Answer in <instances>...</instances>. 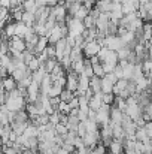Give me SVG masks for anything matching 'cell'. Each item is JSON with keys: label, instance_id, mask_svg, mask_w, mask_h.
<instances>
[{"label": "cell", "instance_id": "1", "mask_svg": "<svg viewBox=\"0 0 152 154\" xmlns=\"http://www.w3.org/2000/svg\"><path fill=\"white\" fill-rule=\"evenodd\" d=\"M101 44V47H107L112 51H119L122 47H125V44L122 42V39L118 35H107L104 39H99Z\"/></svg>", "mask_w": 152, "mask_h": 154}, {"label": "cell", "instance_id": "2", "mask_svg": "<svg viewBox=\"0 0 152 154\" xmlns=\"http://www.w3.org/2000/svg\"><path fill=\"white\" fill-rule=\"evenodd\" d=\"M27 99L24 96H18V97H7V102L4 103L6 108L9 111H13V112H18V111H22L25 109L27 106Z\"/></svg>", "mask_w": 152, "mask_h": 154}, {"label": "cell", "instance_id": "3", "mask_svg": "<svg viewBox=\"0 0 152 154\" xmlns=\"http://www.w3.org/2000/svg\"><path fill=\"white\" fill-rule=\"evenodd\" d=\"M51 15L55 18V21H57L58 24H64V23H66V20H67V17H69V11H67L66 5L58 3V5L52 6Z\"/></svg>", "mask_w": 152, "mask_h": 154}, {"label": "cell", "instance_id": "4", "mask_svg": "<svg viewBox=\"0 0 152 154\" xmlns=\"http://www.w3.org/2000/svg\"><path fill=\"white\" fill-rule=\"evenodd\" d=\"M40 94H42V90H40V84L33 81L28 87H27V102L28 103H36L40 99Z\"/></svg>", "mask_w": 152, "mask_h": 154}, {"label": "cell", "instance_id": "5", "mask_svg": "<svg viewBox=\"0 0 152 154\" xmlns=\"http://www.w3.org/2000/svg\"><path fill=\"white\" fill-rule=\"evenodd\" d=\"M110 109H112V106L106 105V103H103L100 109H97V123L100 124V127L110 123Z\"/></svg>", "mask_w": 152, "mask_h": 154}, {"label": "cell", "instance_id": "6", "mask_svg": "<svg viewBox=\"0 0 152 154\" xmlns=\"http://www.w3.org/2000/svg\"><path fill=\"white\" fill-rule=\"evenodd\" d=\"M101 48H103V47H101L100 41L96 39V41L87 42V45L84 47V54H85V57L91 58V57H94V55H99V52H100Z\"/></svg>", "mask_w": 152, "mask_h": 154}, {"label": "cell", "instance_id": "7", "mask_svg": "<svg viewBox=\"0 0 152 154\" xmlns=\"http://www.w3.org/2000/svg\"><path fill=\"white\" fill-rule=\"evenodd\" d=\"M46 38L49 39V44H52V45H55L58 41H61V39L64 38V35H63V29H61V24L57 23L49 32L46 33Z\"/></svg>", "mask_w": 152, "mask_h": 154}, {"label": "cell", "instance_id": "8", "mask_svg": "<svg viewBox=\"0 0 152 154\" xmlns=\"http://www.w3.org/2000/svg\"><path fill=\"white\" fill-rule=\"evenodd\" d=\"M90 88H91V78L85 76L84 73L79 75V87H78V90L75 91V94H76V96H84L85 91L90 90Z\"/></svg>", "mask_w": 152, "mask_h": 154}, {"label": "cell", "instance_id": "9", "mask_svg": "<svg viewBox=\"0 0 152 154\" xmlns=\"http://www.w3.org/2000/svg\"><path fill=\"white\" fill-rule=\"evenodd\" d=\"M78 87H79V75L73 70L67 72V85H66V88H69L70 91L75 93L78 90Z\"/></svg>", "mask_w": 152, "mask_h": 154}, {"label": "cell", "instance_id": "10", "mask_svg": "<svg viewBox=\"0 0 152 154\" xmlns=\"http://www.w3.org/2000/svg\"><path fill=\"white\" fill-rule=\"evenodd\" d=\"M1 88L9 93V91L18 88V81H16L12 75H7V76H4V78L1 79Z\"/></svg>", "mask_w": 152, "mask_h": 154}, {"label": "cell", "instance_id": "11", "mask_svg": "<svg viewBox=\"0 0 152 154\" xmlns=\"http://www.w3.org/2000/svg\"><path fill=\"white\" fill-rule=\"evenodd\" d=\"M124 117H125V112L121 111L119 108H116L115 105H112V109H110V121L115 123V124H122Z\"/></svg>", "mask_w": 152, "mask_h": 154}, {"label": "cell", "instance_id": "12", "mask_svg": "<svg viewBox=\"0 0 152 154\" xmlns=\"http://www.w3.org/2000/svg\"><path fill=\"white\" fill-rule=\"evenodd\" d=\"M9 47H10V48H15V50H18V51H21V52H24L27 50L25 39H22V38H19V36L10 38V39H9Z\"/></svg>", "mask_w": 152, "mask_h": 154}, {"label": "cell", "instance_id": "13", "mask_svg": "<svg viewBox=\"0 0 152 154\" xmlns=\"http://www.w3.org/2000/svg\"><path fill=\"white\" fill-rule=\"evenodd\" d=\"M109 148V151L113 154H121L122 151H125V145H124V141H119V139H112V142H110V145L107 147Z\"/></svg>", "mask_w": 152, "mask_h": 154}, {"label": "cell", "instance_id": "14", "mask_svg": "<svg viewBox=\"0 0 152 154\" xmlns=\"http://www.w3.org/2000/svg\"><path fill=\"white\" fill-rule=\"evenodd\" d=\"M103 91H99V93H94V96L90 99V108L91 109H94V111H97V109H100L101 106H103Z\"/></svg>", "mask_w": 152, "mask_h": 154}, {"label": "cell", "instance_id": "15", "mask_svg": "<svg viewBox=\"0 0 152 154\" xmlns=\"http://www.w3.org/2000/svg\"><path fill=\"white\" fill-rule=\"evenodd\" d=\"M151 39H152V23L151 21H145L143 29H142V39L140 41L146 42V41H151Z\"/></svg>", "mask_w": 152, "mask_h": 154}, {"label": "cell", "instance_id": "16", "mask_svg": "<svg viewBox=\"0 0 152 154\" xmlns=\"http://www.w3.org/2000/svg\"><path fill=\"white\" fill-rule=\"evenodd\" d=\"M113 88H115V82H112L106 75L101 78V91L103 93H113Z\"/></svg>", "mask_w": 152, "mask_h": 154}, {"label": "cell", "instance_id": "17", "mask_svg": "<svg viewBox=\"0 0 152 154\" xmlns=\"http://www.w3.org/2000/svg\"><path fill=\"white\" fill-rule=\"evenodd\" d=\"M39 8H40V6H39L37 0H25V2L22 3V9L27 11V12H33V14H36Z\"/></svg>", "mask_w": 152, "mask_h": 154}, {"label": "cell", "instance_id": "18", "mask_svg": "<svg viewBox=\"0 0 152 154\" xmlns=\"http://www.w3.org/2000/svg\"><path fill=\"white\" fill-rule=\"evenodd\" d=\"M28 123L30 121H27V123H21V121H13L10 126H12V130L19 136V135H24V132H25V129H27V126H28Z\"/></svg>", "mask_w": 152, "mask_h": 154}, {"label": "cell", "instance_id": "19", "mask_svg": "<svg viewBox=\"0 0 152 154\" xmlns=\"http://www.w3.org/2000/svg\"><path fill=\"white\" fill-rule=\"evenodd\" d=\"M22 21H24L27 26H31V27H33V26L37 23V17H36V14H33V12H27V11H24Z\"/></svg>", "mask_w": 152, "mask_h": 154}, {"label": "cell", "instance_id": "20", "mask_svg": "<svg viewBox=\"0 0 152 154\" xmlns=\"http://www.w3.org/2000/svg\"><path fill=\"white\" fill-rule=\"evenodd\" d=\"M128 84H130V81L128 79H125V78H121V79H118V82L115 84V88H113V93H115V96H118L122 90H125L127 87H128Z\"/></svg>", "mask_w": 152, "mask_h": 154}, {"label": "cell", "instance_id": "21", "mask_svg": "<svg viewBox=\"0 0 152 154\" xmlns=\"http://www.w3.org/2000/svg\"><path fill=\"white\" fill-rule=\"evenodd\" d=\"M112 5H113V0H97L96 6L100 9L101 12H110L112 11Z\"/></svg>", "mask_w": 152, "mask_h": 154}, {"label": "cell", "instance_id": "22", "mask_svg": "<svg viewBox=\"0 0 152 154\" xmlns=\"http://www.w3.org/2000/svg\"><path fill=\"white\" fill-rule=\"evenodd\" d=\"M48 75V70L45 69V66H42V67H39L36 72H33V79L36 81V82H42L43 79H45V76Z\"/></svg>", "mask_w": 152, "mask_h": 154}, {"label": "cell", "instance_id": "23", "mask_svg": "<svg viewBox=\"0 0 152 154\" xmlns=\"http://www.w3.org/2000/svg\"><path fill=\"white\" fill-rule=\"evenodd\" d=\"M84 69H85V58L73 61V64H72V70L73 72H76L78 75H82L84 73Z\"/></svg>", "mask_w": 152, "mask_h": 154}, {"label": "cell", "instance_id": "24", "mask_svg": "<svg viewBox=\"0 0 152 154\" xmlns=\"http://www.w3.org/2000/svg\"><path fill=\"white\" fill-rule=\"evenodd\" d=\"M136 139H137V141H142V142L151 141V138L148 136V132H146L145 127H139V129L136 130Z\"/></svg>", "mask_w": 152, "mask_h": 154}, {"label": "cell", "instance_id": "25", "mask_svg": "<svg viewBox=\"0 0 152 154\" xmlns=\"http://www.w3.org/2000/svg\"><path fill=\"white\" fill-rule=\"evenodd\" d=\"M91 90H93L94 93H99V91H101V78L96 76V75L91 78Z\"/></svg>", "mask_w": 152, "mask_h": 154}, {"label": "cell", "instance_id": "26", "mask_svg": "<svg viewBox=\"0 0 152 154\" xmlns=\"http://www.w3.org/2000/svg\"><path fill=\"white\" fill-rule=\"evenodd\" d=\"M63 90H64V87H61V85H58V84H52L48 96H49V97H60V94H61Z\"/></svg>", "mask_w": 152, "mask_h": 154}, {"label": "cell", "instance_id": "27", "mask_svg": "<svg viewBox=\"0 0 152 154\" xmlns=\"http://www.w3.org/2000/svg\"><path fill=\"white\" fill-rule=\"evenodd\" d=\"M33 27H34V32H36L39 36H46V33H48V29H46L45 23H36Z\"/></svg>", "mask_w": 152, "mask_h": 154}, {"label": "cell", "instance_id": "28", "mask_svg": "<svg viewBox=\"0 0 152 154\" xmlns=\"http://www.w3.org/2000/svg\"><path fill=\"white\" fill-rule=\"evenodd\" d=\"M75 96H76V94H75L73 91H70L69 88H64V90L61 91V94H60V99L64 100V102H70Z\"/></svg>", "mask_w": 152, "mask_h": 154}, {"label": "cell", "instance_id": "29", "mask_svg": "<svg viewBox=\"0 0 152 154\" xmlns=\"http://www.w3.org/2000/svg\"><path fill=\"white\" fill-rule=\"evenodd\" d=\"M116 108H119L121 111H127V106H128V103H127V99H124V97H119V96H116V100L113 103Z\"/></svg>", "mask_w": 152, "mask_h": 154}, {"label": "cell", "instance_id": "30", "mask_svg": "<svg viewBox=\"0 0 152 154\" xmlns=\"http://www.w3.org/2000/svg\"><path fill=\"white\" fill-rule=\"evenodd\" d=\"M27 66H28V69H30L31 72H36V70H37L39 67H42L43 64L40 63V60H39V58H37V55H36V57H34V58H33V60H31V61H30Z\"/></svg>", "mask_w": 152, "mask_h": 154}, {"label": "cell", "instance_id": "31", "mask_svg": "<svg viewBox=\"0 0 152 154\" xmlns=\"http://www.w3.org/2000/svg\"><path fill=\"white\" fill-rule=\"evenodd\" d=\"M58 63H60V61H58L57 58H48V61H46L43 66H45V69L48 70V73H51V72H52V70H54V69L58 66Z\"/></svg>", "mask_w": 152, "mask_h": 154}, {"label": "cell", "instance_id": "32", "mask_svg": "<svg viewBox=\"0 0 152 154\" xmlns=\"http://www.w3.org/2000/svg\"><path fill=\"white\" fill-rule=\"evenodd\" d=\"M116 100V96H115V93H103V102L106 103V105H113Z\"/></svg>", "mask_w": 152, "mask_h": 154}, {"label": "cell", "instance_id": "33", "mask_svg": "<svg viewBox=\"0 0 152 154\" xmlns=\"http://www.w3.org/2000/svg\"><path fill=\"white\" fill-rule=\"evenodd\" d=\"M55 130H57V133H58L60 136H64V135L69 133V127H67L64 123H58V124L55 126Z\"/></svg>", "mask_w": 152, "mask_h": 154}, {"label": "cell", "instance_id": "34", "mask_svg": "<svg viewBox=\"0 0 152 154\" xmlns=\"http://www.w3.org/2000/svg\"><path fill=\"white\" fill-rule=\"evenodd\" d=\"M94 75L99 76V78H103V76L106 75V70H104V67H103V63L94 64Z\"/></svg>", "mask_w": 152, "mask_h": 154}, {"label": "cell", "instance_id": "35", "mask_svg": "<svg viewBox=\"0 0 152 154\" xmlns=\"http://www.w3.org/2000/svg\"><path fill=\"white\" fill-rule=\"evenodd\" d=\"M96 21H97L96 18H93L91 15H88V17L84 20V24H85L87 29H94V27H96Z\"/></svg>", "mask_w": 152, "mask_h": 154}, {"label": "cell", "instance_id": "36", "mask_svg": "<svg viewBox=\"0 0 152 154\" xmlns=\"http://www.w3.org/2000/svg\"><path fill=\"white\" fill-rule=\"evenodd\" d=\"M76 132H78V135H79L81 138H84V136L88 133L87 126H85V123H84V121H81V123H79V126H78V130H76Z\"/></svg>", "mask_w": 152, "mask_h": 154}, {"label": "cell", "instance_id": "37", "mask_svg": "<svg viewBox=\"0 0 152 154\" xmlns=\"http://www.w3.org/2000/svg\"><path fill=\"white\" fill-rule=\"evenodd\" d=\"M45 51H46V54H48V57H49V58H57V50H55V45L49 44V45H48V48H46Z\"/></svg>", "mask_w": 152, "mask_h": 154}, {"label": "cell", "instance_id": "38", "mask_svg": "<svg viewBox=\"0 0 152 154\" xmlns=\"http://www.w3.org/2000/svg\"><path fill=\"white\" fill-rule=\"evenodd\" d=\"M79 103H81L79 102V96H75V97L69 102V105H70V108L73 109V108H79Z\"/></svg>", "mask_w": 152, "mask_h": 154}, {"label": "cell", "instance_id": "39", "mask_svg": "<svg viewBox=\"0 0 152 154\" xmlns=\"http://www.w3.org/2000/svg\"><path fill=\"white\" fill-rule=\"evenodd\" d=\"M60 3V0H48V5L49 6H55V5H58Z\"/></svg>", "mask_w": 152, "mask_h": 154}, {"label": "cell", "instance_id": "40", "mask_svg": "<svg viewBox=\"0 0 152 154\" xmlns=\"http://www.w3.org/2000/svg\"><path fill=\"white\" fill-rule=\"evenodd\" d=\"M37 3H39V6H46L48 0H37Z\"/></svg>", "mask_w": 152, "mask_h": 154}, {"label": "cell", "instance_id": "41", "mask_svg": "<svg viewBox=\"0 0 152 154\" xmlns=\"http://www.w3.org/2000/svg\"><path fill=\"white\" fill-rule=\"evenodd\" d=\"M113 2H118V3H122L124 0H113Z\"/></svg>", "mask_w": 152, "mask_h": 154}, {"label": "cell", "instance_id": "42", "mask_svg": "<svg viewBox=\"0 0 152 154\" xmlns=\"http://www.w3.org/2000/svg\"><path fill=\"white\" fill-rule=\"evenodd\" d=\"M121 154H127V153H125V151H122V153H121Z\"/></svg>", "mask_w": 152, "mask_h": 154}, {"label": "cell", "instance_id": "43", "mask_svg": "<svg viewBox=\"0 0 152 154\" xmlns=\"http://www.w3.org/2000/svg\"><path fill=\"white\" fill-rule=\"evenodd\" d=\"M18 154H22V153H18Z\"/></svg>", "mask_w": 152, "mask_h": 154}]
</instances>
